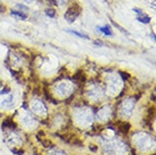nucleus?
Returning a JSON list of instances; mask_svg holds the SVG:
<instances>
[{
	"mask_svg": "<svg viewBox=\"0 0 156 155\" xmlns=\"http://www.w3.org/2000/svg\"><path fill=\"white\" fill-rule=\"evenodd\" d=\"M80 12H82V8L79 7L77 4L73 5L71 7H69L67 9L66 14H65V20L69 24L74 23L75 20L78 18V16L80 15Z\"/></svg>",
	"mask_w": 156,
	"mask_h": 155,
	"instance_id": "1",
	"label": "nucleus"
},
{
	"mask_svg": "<svg viewBox=\"0 0 156 155\" xmlns=\"http://www.w3.org/2000/svg\"><path fill=\"white\" fill-rule=\"evenodd\" d=\"M133 10L137 14L136 18H137V20H138V22H140V23H143V24H149V23H151L152 18H151L147 14H145L143 10H140L139 8H133Z\"/></svg>",
	"mask_w": 156,
	"mask_h": 155,
	"instance_id": "2",
	"label": "nucleus"
},
{
	"mask_svg": "<svg viewBox=\"0 0 156 155\" xmlns=\"http://www.w3.org/2000/svg\"><path fill=\"white\" fill-rule=\"evenodd\" d=\"M98 31H100L101 33H103L106 36H112L113 33L111 31V27L109 25H104V26H98Z\"/></svg>",
	"mask_w": 156,
	"mask_h": 155,
	"instance_id": "3",
	"label": "nucleus"
},
{
	"mask_svg": "<svg viewBox=\"0 0 156 155\" xmlns=\"http://www.w3.org/2000/svg\"><path fill=\"white\" fill-rule=\"evenodd\" d=\"M10 14H12L14 17L18 18V20H25L27 18V14H24V13L20 12V10H16V9H12V12H10Z\"/></svg>",
	"mask_w": 156,
	"mask_h": 155,
	"instance_id": "4",
	"label": "nucleus"
},
{
	"mask_svg": "<svg viewBox=\"0 0 156 155\" xmlns=\"http://www.w3.org/2000/svg\"><path fill=\"white\" fill-rule=\"evenodd\" d=\"M68 33H71V34L76 35V36H78V38H80V39H85V40H90V36H87L86 34H83V33H79V32L77 31H71V30H68Z\"/></svg>",
	"mask_w": 156,
	"mask_h": 155,
	"instance_id": "5",
	"label": "nucleus"
},
{
	"mask_svg": "<svg viewBox=\"0 0 156 155\" xmlns=\"http://www.w3.org/2000/svg\"><path fill=\"white\" fill-rule=\"evenodd\" d=\"M12 104H14V101H12V96H9L8 99H6V100L2 102V105H4V106H8V108H9V106H12Z\"/></svg>",
	"mask_w": 156,
	"mask_h": 155,
	"instance_id": "6",
	"label": "nucleus"
},
{
	"mask_svg": "<svg viewBox=\"0 0 156 155\" xmlns=\"http://www.w3.org/2000/svg\"><path fill=\"white\" fill-rule=\"evenodd\" d=\"M45 15L49 16L50 18H53L55 16V10L53 8H48V9H45Z\"/></svg>",
	"mask_w": 156,
	"mask_h": 155,
	"instance_id": "7",
	"label": "nucleus"
},
{
	"mask_svg": "<svg viewBox=\"0 0 156 155\" xmlns=\"http://www.w3.org/2000/svg\"><path fill=\"white\" fill-rule=\"evenodd\" d=\"M17 8H20V9H17V10H20V12L24 13V14H27L28 8L26 7V6H24V5H17Z\"/></svg>",
	"mask_w": 156,
	"mask_h": 155,
	"instance_id": "8",
	"label": "nucleus"
},
{
	"mask_svg": "<svg viewBox=\"0 0 156 155\" xmlns=\"http://www.w3.org/2000/svg\"><path fill=\"white\" fill-rule=\"evenodd\" d=\"M111 23L113 24L114 26L117 27V28H118V30H119V31H121V32H122V33H123V34H127V35H129V33H128V32L126 31V30H123V28H122V27H121V26H120V25H118V24H117V23H114L113 20H111Z\"/></svg>",
	"mask_w": 156,
	"mask_h": 155,
	"instance_id": "9",
	"label": "nucleus"
},
{
	"mask_svg": "<svg viewBox=\"0 0 156 155\" xmlns=\"http://www.w3.org/2000/svg\"><path fill=\"white\" fill-rule=\"evenodd\" d=\"M52 155H67L65 152H62V151H59V150H55L53 151V154Z\"/></svg>",
	"mask_w": 156,
	"mask_h": 155,
	"instance_id": "10",
	"label": "nucleus"
},
{
	"mask_svg": "<svg viewBox=\"0 0 156 155\" xmlns=\"http://www.w3.org/2000/svg\"><path fill=\"white\" fill-rule=\"evenodd\" d=\"M94 43H95V44H98L100 47H102V44H103V43H102L101 41H95V42H94Z\"/></svg>",
	"mask_w": 156,
	"mask_h": 155,
	"instance_id": "11",
	"label": "nucleus"
},
{
	"mask_svg": "<svg viewBox=\"0 0 156 155\" xmlns=\"http://www.w3.org/2000/svg\"><path fill=\"white\" fill-rule=\"evenodd\" d=\"M25 1H27V2H32V1H34V0H25Z\"/></svg>",
	"mask_w": 156,
	"mask_h": 155,
	"instance_id": "12",
	"label": "nucleus"
}]
</instances>
